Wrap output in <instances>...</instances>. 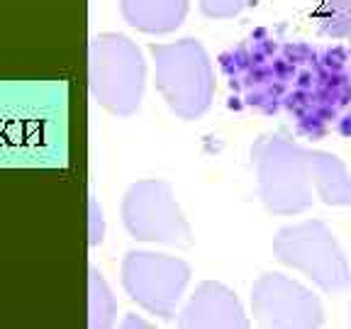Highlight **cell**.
<instances>
[{
    "label": "cell",
    "instance_id": "6da1fadb",
    "mask_svg": "<svg viewBox=\"0 0 351 329\" xmlns=\"http://www.w3.org/2000/svg\"><path fill=\"white\" fill-rule=\"evenodd\" d=\"M219 61L232 90V108L263 115L285 110L298 132L310 139L351 137L349 47L317 49L258 29Z\"/></svg>",
    "mask_w": 351,
    "mask_h": 329
},
{
    "label": "cell",
    "instance_id": "7a4b0ae2",
    "mask_svg": "<svg viewBox=\"0 0 351 329\" xmlns=\"http://www.w3.org/2000/svg\"><path fill=\"white\" fill-rule=\"evenodd\" d=\"M258 171V193L271 212L298 215L315 203V195L327 205H351V175L335 154L310 151L288 139L261 137L254 147Z\"/></svg>",
    "mask_w": 351,
    "mask_h": 329
},
{
    "label": "cell",
    "instance_id": "3957f363",
    "mask_svg": "<svg viewBox=\"0 0 351 329\" xmlns=\"http://www.w3.org/2000/svg\"><path fill=\"white\" fill-rule=\"evenodd\" d=\"M156 61V88L169 108L183 120H195L210 108L215 90L213 66L195 39L152 44Z\"/></svg>",
    "mask_w": 351,
    "mask_h": 329
},
{
    "label": "cell",
    "instance_id": "277c9868",
    "mask_svg": "<svg viewBox=\"0 0 351 329\" xmlns=\"http://www.w3.org/2000/svg\"><path fill=\"white\" fill-rule=\"evenodd\" d=\"M90 90L103 108L130 115L139 108L144 90V61L122 34H103L90 44Z\"/></svg>",
    "mask_w": 351,
    "mask_h": 329
},
{
    "label": "cell",
    "instance_id": "5b68a950",
    "mask_svg": "<svg viewBox=\"0 0 351 329\" xmlns=\"http://www.w3.org/2000/svg\"><path fill=\"white\" fill-rule=\"evenodd\" d=\"M276 256L293 269L302 271L307 278L327 293H341L351 283V269L335 234L324 222L307 219L302 225L285 227L274 241Z\"/></svg>",
    "mask_w": 351,
    "mask_h": 329
},
{
    "label": "cell",
    "instance_id": "8992f818",
    "mask_svg": "<svg viewBox=\"0 0 351 329\" xmlns=\"http://www.w3.org/2000/svg\"><path fill=\"white\" fill-rule=\"evenodd\" d=\"M125 225L137 239L166 241L176 247L191 244V227L176 205L171 188L161 181L137 183L125 197Z\"/></svg>",
    "mask_w": 351,
    "mask_h": 329
},
{
    "label": "cell",
    "instance_id": "52a82bcc",
    "mask_svg": "<svg viewBox=\"0 0 351 329\" xmlns=\"http://www.w3.org/2000/svg\"><path fill=\"white\" fill-rule=\"evenodd\" d=\"M191 269L178 258L156 254H130L122 269V280L130 295L149 313L171 317L183 295Z\"/></svg>",
    "mask_w": 351,
    "mask_h": 329
},
{
    "label": "cell",
    "instance_id": "ba28073f",
    "mask_svg": "<svg viewBox=\"0 0 351 329\" xmlns=\"http://www.w3.org/2000/svg\"><path fill=\"white\" fill-rule=\"evenodd\" d=\"M254 315L266 327H322L324 315L317 295L300 283L283 278L278 273L263 276L252 293Z\"/></svg>",
    "mask_w": 351,
    "mask_h": 329
},
{
    "label": "cell",
    "instance_id": "9c48e42d",
    "mask_svg": "<svg viewBox=\"0 0 351 329\" xmlns=\"http://www.w3.org/2000/svg\"><path fill=\"white\" fill-rule=\"evenodd\" d=\"M186 327H247L234 293L219 283H203L183 310Z\"/></svg>",
    "mask_w": 351,
    "mask_h": 329
},
{
    "label": "cell",
    "instance_id": "30bf717a",
    "mask_svg": "<svg viewBox=\"0 0 351 329\" xmlns=\"http://www.w3.org/2000/svg\"><path fill=\"white\" fill-rule=\"evenodd\" d=\"M186 12L188 0H122V15L142 32H171Z\"/></svg>",
    "mask_w": 351,
    "mask_h": 329
},
{
    "label": "cell",
    "instance_id": "8fae6325",
    "mask_svg": "<svg viewBox=\"0 0 351 329\" xmlns=\"http://www.w3.org/2000/svg\"><path fill=\"white\" fill-rule=\"evenodd\" d=\"M319 32L332 39H351V0H327L315 12Z\"/></svg>",
    "mask_w": 351,
    "mask_h": 329
},
{
    "label": "cell",
    "instance_id": "7c38bea8",
    "mask_svg": "<svg viewBox=\"0 0 351 329\" xmlns=\"http://www.w3.org/2000/svg\"><path fill=\"white\" fill-rule=\"evenodd\" d=\"M249 0H200V8L208 17H234Z\"/></svg>",
    "mask_w": 351,
    "mask_h": 329
},
{
    "label": "cell",
    "instance_id": "4fadbf2b",
    "mask_svg": "<svg viewBox=\"0 0 351 329\" xmlns=\"http://www.w3.org/2000/svg\"><path fill=\"white\" fill-rule=\"evenodd\" d=\"M349 324H351V302H349Z\"/></svg>",
    "mask_w": 351,
    "mask_h": 329
}]
</instances>
